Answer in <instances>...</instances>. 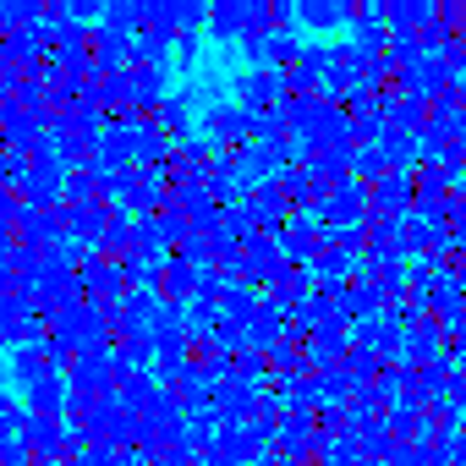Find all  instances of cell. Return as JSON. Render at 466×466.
I'll return each instance as SVG.
<instances>
[{
	"label": "cell",
	"instance_id": "cell-19",
	"mask_svg": "<svg viewBox=\"0 0 466 466\" xmlns=\"http://www.w3.org/2000/svg\"><path fill=\"white\" fill-rule=\"evenodd\" d=\"M132 248H137V219H132L127 208H116V219H110V230H105L99 253H105V258H127Z\"/></svg>",
	"mask_w": 466,
	"mask_h": 466
},
{
	"label": "cell",
	"instance_id": "cell-4",
	"mask_svg": "<svg viewBox=\"0 0 466 466\" xmlns=\"http://www.w3.org/2000/svg\"><path fill=\"white\" fill-rule=\"evenodd\" d=\"M286 99H291V83H286L280 66H248V72L237 77V105H248L253 116H269V110H280Z\"/></svg>",
	"mask_w": 466,
	"mask_h": 466
},
{
	"label": "cell",
	"instance_id": "cell-13",
	"mask_svg": "<svg viewBox=\"0 0 466 466\" xmlns=\"http://www.w3.org/2000/svg\"><path fill=\"white\" fill-rule=\"evenodd\" d=\"M198 286H203V269L181 264V258H165V280H159V297L170 308H192L198 302Z\"/></svg>",
	"mask_w": 466,
	"mask_h": 466
},
{
	"label": "cell",
	"instance_id": "cell-5",
	"mask_svg": "<svg viewBox=\"0 0 466 466\" xmlns=\"http://www.w3.org/2000/svg\"><path fill=\"white\" fill-rule=\"evenodd\" d=\"M23 439H28V450H34V466H61V461H72V422H66V417H34V411H28Z\"/></svg>",
	"mask_w": 466,
	"mask_h": 466
},
{
	"label": "cell",
	"instance_id": "cell-30",
	"mask_svg": "<svg viewBox=\"0 0 466 466\" xmlns=\"http://www.w3.org/2000/svg\"><path fill=\"white\" fill-rule=\"evenodd\" d=\"M346 368H351V379H357V384H368V379L379 373V357H373L368 346H351V357H346Z\"/></svg>",
	"mask_w": 466,
	"mask_h": 466
},
{
	"label": "cell",
	"instance_id": "cell-34",
	"mask_svg": "<svg viewBox=\"0 0 466 466\" xmlns=\"http://www.w3.org/2000/svg\"><path fill=\"white\" fill-rule=\"evenodd\" d=\"M61 466H77V461H61Z\"/></svg>",
	"mask_w": 466,
	"mask_h": 466
},
{
	"label": "cell",
	"instance_id": "cell-10",
	"mask_svg": "<svg viewBox=\"0 0 466 466\" xmlns=\"http://www.w3.org/2000/svg\"><path fill=\"white\" fill-rule=\"evenodd\" d=\"M132 39H137V34H121V28H110V23H99L94 39H88L94 66H99V72H127V66H132Z\"/></svg>",
	"mask_w": 466,
	"mask_h": 466
},
{
	"label": "cell",
	"instance_id": "cell-23",
	"mask_svg": "<svg viewBox=\"0 0 466 466\" xmlns=\"http://www.w3.org/2000/svg\"><path fill=\"white\" fill-rule=\"evenodd\" d=\"M400 203H406V176H379L368 187V214H390Z\"/></svg>",
	"mask_w": 466,
	"mask_h": 466
},
{
	"label": "cell",
	"instance_id": "cell-25",
	"mask_svg": "<svg viewBox=\"0 0 466 466\" xmlns=\"http://www.w3.org/2000/svg\"><path fill=\"white\" fill-rule=\"evenodd\" d=\"M340 308H346V319L357 313V319H373V308H379V291H373V280H357V286H346L340 291Z\"/></svg>",
	"mask_w": 466,
	"mask_h": 466
},
{
	"label": "cell",
	"instance_id": "cell-2",
	"mask_svg": "<svg viewBox=\"0 0 466 466\" xmlns=\"http://www.w3.org/2000/svg\"><path fill=\"white\" fill-rule=\"evenodd\" d=\"M66 384H72L77 395H116V384H121L116 346H88V351H77L72 368H66Z\"/></svg>",
	"mask_w": 466,
	"mask_h": 466
},
{
	"label": "cell",
	"instance_id": "cell-17",
	"mask_svg": "<svg viewBox=\"0 0 466 466\" xmlns=\"http://www.w3.org/2000/svg\"><path fill=\"white\" fill-rule=\"evenodd\" d=\"M346 357H351L346 324H335V329H324V335H313V340H308V362H313V373H329V368H340Z\"/></svg>",
	"mask_w": 466,
	"mask_h": 466
},
{
	"label": "cell",
	"instance_id": "cell-16",
	"mask_svg": "<svg viewBox=\"0 0 466 466\" xmlns=\"http://www.w3.org/2000/svg\"><path fill=\"white\" fill-rule=\"evenodd\" d=\"M357 264V248H340V242H329V230H324V248H319V258H313V280L319 286H346V269Z\"/></svg>",
	"mask_w": 466,
	"mask_h": 466
},
{
	"label": "cell",
	"instance_id": "cell-31",
	"mask_svg": "<svg viewBox=\"0 0 466 466\" xmlns=\"http://www.w3.org/2000/svg\"><path fill=\"white\" fill-rule=\"evenodd\" d=\"M176 17H181V34H198L208 23V6L203 0H176Z\"/></svg>",
	"mask_w": 466,
	"mask_h": 466
},
{
	"label": "cell",
	"instance_id": "cell-1",
	"mask_svg": "<svg viewBox=\"0 0 466 466\" xmlns=\"http://www.w3.org/2000/svg\"><path fill=\"white\" fill-rule=\"evenodd\" d=\"M275 28V12L264 0H214L208 6V34L214 39H253V34H269Z\"/></svg>",
	"mask_w": 466,
	"mask_h": 466
},
{
	"label": "cell",
	"instance_id": "cell-20",
	"mask_svg": "<svg viewBox=\"0 0 466 466\" xmlns=\"http://www.w3.org/2000/svg\"><path fill=\"white\" fill-rule=\"evenodd\" d=\"M12 373L23 379V390H28V384H39L45 373H56V368H50V351H45V340H34V346L12 351Z\"/></svg>",
	"mask_w": 466,
	"mask_h": 466
},
{
	"label": "cell",
	"instance_id": "cell-14",
	"mask_svg": "<svg viewBox=\"0 0 466 466\" xmlns=\"http://www.w3.org/2000/svg\"><path fill=\"white\" fill-rule=\"evenodd\" d=\"M23 395H28V411H34V417H66L72 384H66V373H45V379H39V384H28Z\"/></svg>",
	"mask_w": 466,
	"mask_h": 466
},
{
	"label": "cell",
	"instance_id": "cell-33",
	"mask_svg": "<svg viewBox=\"0 0 466 466\" xmlns=\"http://www.w3.org/2000/svg\"><path fill=\"white\" fill-rule=\"evenodd\" d=\"M176 56L192 66V61H198V34H176Z\"/></svg>",
	"mask_w": 466,
	"mask_h": 466
},
{
	"label": "cell",
	"instance_id": "cell-27",
	"mask_svg": "<svg viewBox=\"0 0 466 466\" xmlns=\"http://www.w3.org/2000/svg\"><path fill=\"white\" fill-rule=\"evenodd\" d=\"M105 23L121 28V34H143V12H137V0H110L105 6Z\"/></svg>",
	"mask_w": 466,
	"mask_h": 466
},
{
	"label": "cell",
	"instance_id": "cell-15",
	"mask_svg": "<svg viewBox=\"0 0 466 466\" xmlns=\"http://www.w3.org/2000/svg\"><path fill=\"white\" fill-rule=\"evenodd\" d=\"M258 308H264V291H258V286H248V280H230V291L219 297V324H237V329H248Z\"/></svg>",
	"mask_w": 466,
	"mask_h": 466
},
{
	"label": "cell",
	"instance_id": "cell-28",
	"mask_svg": "<svg viewBox=\"0 0 466 466\" xmlns=\"http://www.w3.org/2000/svg\"><path fill=\"white\" fill-rule=\"evenodd\" d=\"M0 466H34V450H28L23 433H6V439H0Z\"/></svg>",
	"mask_w": 466,
	"mask_h": 466
},
{
	"label": "cell",
	"instance_id": "cell-9",
	"mask_svg": "<svg viewBox=\"0 0 466 466\" xmlns=\"http://www.w3.org/2000/svg\"><path fill=\"white\" fill-rule=\"evenodd\" d=\"M110 219H116V203H83V208H66V237H77L83 248H94V253H99Z\"/></svg>",
	"mask_w": 466,
	"mask_h": 466
},
{
	"label": "cell",
	"instance_id": "cell-22",
	"mask_svg": "<svg viewBox=\"0 0 466 466\" xmlns=\"http://www.w3.org/2000/svg\"><path fill=\"white\" fill-rule=\"evenodd\" d=\"M45 23V6L39 0H0V28L17 34V28H39Z\"/></svg>",
	"mask_w": 466,
	"mask_h": 466
},
{
	"label": "cell",
	"instance_id": "cell-29",
	"mask_svg": "<svg viewBox=\"0 0 466 466\" xmlns=\"http://www.w3.org/2000/svg\"><path fill=\"white\" fill-rule=\"evenodd\" d=\"M23 422H28V406H17L6 390H0V439H6V433H23Z\"/></svg>",
	"mask_w": 466,
	"mask_h": 466
},
{
	"label": "cell",
	"instance_id": "cell-7",
	"mask_svg": "<svg viewBox=\"0 0 466 466\" xmlns=\"http://www.w3.org/2000/svg\"><path fill=\"white\" fill-rule=\"evenodd\" d=\"M242 208L253 214V225L264 230V237H280V230L291 225V214H297V208H291V198L280 192V181H269V187H253Z\"/></svg>",
	"mask_w": 466,
	"mask_h": 466
},
{
	"label": "cell",
	"instance_id": "cell-21",
	"mask_svg": "<svg viewBox=\"0 0 466 466\" xmlns=\"http://www.w3.org/2000/svg\"><path fill=\"white\" fill-rule=\"evenodd\" d=\"M297 12H302V23H308V28H335V23H346L357 6H346V0H302Z\"/></svg>",
	"mask_w": 466,
	"mask_h": 466
},
{
	"label": "cell",
	"instance_id": "cell-32",
	"mask_svg": "<svg viewBox=\"0 0 466 466\" xmlns=\"http://www.w3.org/2000/svg\"><path fill=\"white\" fill-rule=\"evenodd\" d=\"M351 335H357V346H373V340L384 335V324H379V313H373V319H357V329H351Z\"/></svg>",
	"mask_w": 466,
	"mask_h": 466
},
{
	"label": "cell",
	"instance_id": "cell-24",
	"mask_svg": "<svg viewBox=\"0 0 466 466\" xmlns=\"http://www.w3.org/2000/svg\"><path fill=\"white\" fill-rule=\"evenodd\" d=\"M170 50H176V39L137 34V39H132V66H170Z\"/></svg>",
	"mask_w": 466,
	"mask_h": 466
},
{
	"label": "cell",
	"instance_id": "cell-6",
	"mask_svg": "<svg viewBox=\"0 0 466 466\" xmlns=\"http://www.w3.org/2000/svg\"><path fill=\"white\" fill-rule=\"evenodd\" d=\"M165 208H176L192 230H219V214H225L219 198H214L203 181H181V187H170V203H165Z\"/></svg>",
	"mask_w": 466,
	"mask_h": 466
},
{
	"label": "cell",
	"instance_id": "cell-18",
	"mask_svg": "<svg viewBox=\"0 0 466 466\" xmlns=\"http://www.w3.org/2000/svg\"><path fill=\"white\" fill-rule=\"evenodd\" d=\"M159 390H165V384H159L154 373H121V384H116L121 406H127V411H137V417H143V411L159 400Z\"/></svg>",
	"mask_w": 466,
	"mask_h": 466
},
{
	"label": "cell",
	"instance_id": "cell-26",
	"mask_svg": "<svg viewBox=\"0 0 466 466\" xmlns=\"http://www.w3.org/2000/svg\"><path fill=\"white\" fill-rule=\"evenodd\" d=\"M379 170H384V148L357 143L351 148V181H379Z\"/></svg>",
	"mask_w": 466,
	"mask_h": 466
},
{
	"label": "cell",
	"instance_id": "cell-12",
	"mask_svg": "<svg viewBox=\"0 0 466 466\" xmlns=\"http://www.w3.org/2000/svg\"><path fill=\"white\" fill-rule=\"evenodd\" d=\"M192 99H198V88H187V83H181V88H170V94H165V105L154 110V121H159L176 143L198 132V127H192Z\"/></svg>",
	"mask_w": 466,
	"mask_h": 466
},
{
	"label": "cell",
	"instance_id": "cell-3",
	"mask_svg": "<svg viewBox=\"0 0 466 466\" xmlns=\"http://www.w3.org/2000/svg\"><path fill=\"white\" fill-rule=\"evenodd\" d=\"M258 121H264V116H253L248 105L219 99V105L203 116V132H208L219 148H248V143H258Z\"/></svg>",
	"mask_w": 466,
	"mask_h": 466
},
{
	"label": "cell",
	"instance_id": "cell-11",
	"mask_svg": "<svg viewBox=\"0 0 466 466\" xmlns=\"http://www.w3.org/2000/svg\"><path fill=\"white\" fill-rule=\"evenodd\" d=\"M319 214L335 219V225H362V214H368V187H362V181H340V187L319 203Z\"/></svg>",
	"mask_w": 466,
	"mask_h": 466
},
{
	"label": "cell",
	"instance_id": "cell-8",
	"mask_svg": "<svg viewBox=\"0 0 466 466\" xmlns=\"http://www.w3.org/2000/svg\"><path fill=\"white\" fill-rule=\"evenodd\" d=\"M83 291H88V302H121V297L132 291V286H127V264L94 253V258L83 264Z\"/></svg>",
	"mask_w": 466,
	"mask_h": 466
}]
</instances>
